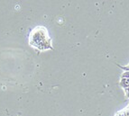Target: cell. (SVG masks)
I'll return each instance as SVG.
<instances>
[{
  "instance_id": "6da1fadb",
  "label": "cell",
  "mask_w": 129,
  "mask_h": 116,
  "mask_svg": "<svg viewBox=\"0 0 129 116\" xmlns=\"http://www.w3.org/2000/svg\"><path fill=\"white\" fill-rule=\"evenodd\" d=\"M29 44L33 48L39 50L52 49V39L50 37L48 30L44 26H36L31 31L29 34Z\"/></svg>"
},
{
  "instance_id": "7a4b0ae2",
  "label": "cell",
  "mask_w": 129,
  "mask_h": 116,
  "mask_svg": "<svg viewBox=\"0 0 129 116\" xmlns=\"http://www.w3.org/2000/svg\"><path fill=\"white\" fill-rule=\"evenodd\" d=\"M120 86H122L124 89L129 87V78H121L120 80Z\"/></svg>"
},
{
  "instance_id": "3957f363",
  "label": "cell",
  "mask_w": 129,
  "mask_h": 116,
  "mask_svg": "<svg viewBox=\"0 0 129 116\" xmlns=\"http://www.w3.org/2000/svg\"><path fill=\"white\" fill-rule=\"evenodd\" d=\"M120 69H124L125 71H129V66H125V67H122V66H119V65H117Z\"/></svg>"
},
{
  "instance_id": "277c9868",
  "label": "cell",
  "mask_w": 129,
  "mask_h": 116,
  "mask_svg": "<svg viewBox=\"0 0 129 116\" xmlns=\"http://www.w3.org/2000/svg\"><path fill=\"white\" fill-rule=\"evenodd\" d=\"M125 95L127 96V98L129 99V87L125 88Z\"/></svg>"
}]
</instances>
